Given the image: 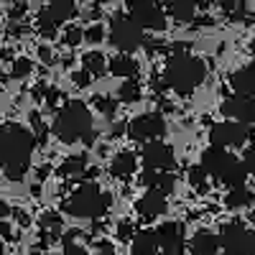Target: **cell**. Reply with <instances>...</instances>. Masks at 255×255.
<instances>
[{
    "label": "cell",
    "instance_id": "6da1fadb",
    "mask_svg": "<svg viewBox=\"0 0 255 255\" xmlns=\"http://www.w3.org/2000/svg\"><path fill=\"white\" fill-rule=\"evenodd\" d=\"M33 148H36V138L28 128L18 123L0 125V168L10 181H20L26 176Z\"/></svg>",
    "mask_w": 255,
    "mask_h": 255
},
{
    "label": "cell",
    "instance_id": "7a4b0ae2",
    "mask_svg": "<svg viewBox=\"0 0 255 255\" xmlns=\"http://www.w3.org/2000/svg\"><path fill=\"white\" fill-rule=\"evenodd\" d=\"M51 133L61 143H77L84 140L87 145L95 143V130H92V113L82 100H72L56 113Z\"/></svg>",
    "mask_w": 255,
    "mask_h": 255
},
{
    "label": "cell",
    "instance_id": "3957f363",
    "mask_svg": "<svg viewBox=\"0 0 255 255\" xmlns=\"http://www.w3.org/2000/svg\"><path fill=\"white\" fill-rule=\"evenodd\" d=\"M204 79H207V64L197 56L181 54V51H176L168 59L166 69H163V84L171 87L181 97L191 95Z\"/></svg>",
    "mask_w": 255,
    "mask_h": 255
},
{
    "label": "cell",
    "instance_id": "277c9868",
    "mask_svg": "<svg viewBox=\"0 0 255 255\" xmlns=\"http://www.w3.org/2000/svg\"><path fill=\"white\" fill-rule=\"evenodd\" d=\"M207 176H215L217 181L227 184L230 189H240L245 186V179H248V168L240 158H235L232 153H227L225 148H217V145H209L204 148L202 153V163H199Z\"/></svg>",
    "mask_w": 255,
    "mask_h": 255
},
{
    "label": "cell",
    "instance_id": "5b68a950",
    "mask_svg": "<svg viewBox=\"0 0 255 255\" xmlns=\"http://www.w3.org/2000/svg\"><path fill=\"white\" fill-rule=\"evenodd\" d=\"M110 204H113L110 194H105L97 184L87 181L72 191V197L67 199L64 209H67V215L79 217V220H97L110 209Z\"/></svg>",
    "mask_w": 255,
    "mask_h": 255
},
{
    "label": "cell",
    "instance_id": "8992f818",
    "mask_svg": "<svg viewBox=\"0 0 255 255\" xmlns=\"http://www.w3.org/2000/svg\"><path fill=\"white\" fill-rule=\"evenodd\" d=\"M220 248L225 255H255V232L243 222H227L220 227Z\"/></svg>",
    "mask_w": 255,
    "mask_h": 255
},
{
    "label": "cell",
    "instance_id": "52a82bcc",
    "mask_svg": "<svg viewBox=\"0 0 255 255\" xmlns=\"http://www.w3.org/2000/svg\"><path fill=\"white\" fill-rule=\"evenodd\" d=\"M143 31L133 23L130 18L125 15H115L113 23H110V44L120 51V54H128L130 56L138 46H143Z\"/></svg>",
    "mask_w": 255,
    "mask_h": 255
},
{
    "label": "cell",
    "instance_id": "ba28073f",
    "mask_svg": "<svg viewBox=\"0 0 255 255\" xmlns=\"http://www.w3.org/2000/svg\"><path fill=\"white\" fill-rule=\"evenodd\" d=\"M250 138H253V128H250V125H243V123H235V120L217 123V125H212V130H209L212 145L225 148V151H227V148H240V145H245Z\"/></svg>",
    "mask_w": 255,
    "mask_h": 255
},
{
    "label": "cell",
    "instance_id": "9c48e42d",
    "mask_svg": "<svg viewBox=\"0 0 255 255\" xmlns=\"http://www.w3.org/2000/svg\"><path fill=\"white\" fill-rule=\"evenodd\" d=\"M130 20L143 31H163L166 28V10L156 0H130Z\"/></svg>",
    "mask_w": 255,
    "mask_h": 255
},
{
    "label": "cell",
    "instance_id": "30bf717a",
    "mask_svg": "<svg viewBox=\"0 0 255 255\" xmlns=\"http://www.w3.org/2000/svg\"><path fill=\"white\" fill-rule=\"evenodd\" d=\"M125 130L138 143H153L156 138H161L166 133V123H163L161 115L148 113V115H138L135 120H130V125H128Z\"/></svg>",
    "mask_w": 255,
    "mask_h": 255
},
{
    "label": "cell",
    "instance_id": "8fae6325",
    "mask_svg": "<svg viewBox=\"0 0 255 255\" xmlns=\"http://www.w3.org/2000/svg\"><path fill=\"white\" fill-rule=\"evenodd\" d=\"M143 163L145 168H153V171H174L176 168V156H174V148L166 145V143H145L143 145Z\"/></svg>",
    "mask_w": 255,
    "mask_h": 255
},
{
    "label": "cell",
    "instance_id": "7c38bea8",
    "mask_svg": "<svg viewBox=\"0 0 255 255\" xmlns=\"http://www.w3.org/2000/svg\"><path fill=\"white\" fill-rule=\"evenodd\" d=\"M156 243L161 255H184V227L179 222H163L156 227Z\"/></svg>",
    "mask_w": 255,
    "mask_h": 255
},
{
    "label": "cell",
    "instance_id": "4fadbf2b",
    "mask_svg": "<svg viewBox=\"0 0 255 255\" xmlns=\"http://www.w3.org/2000/svg\"><path fill=\"white\" fill-rule=\"evenodd\" d=\"M222 115L235 123H243V125H253L255 123V100L243 97V95H232L222 102Z\"/></svg>",
    "mask_w": 255,
    "mask_h": 255
},
{
    "label": "cell",
    "instance_id": "5bb4252c",
    "mask_svg": "<svg viewBox=\"0 0 255 255\" xmlns=\"http://www.w3.org/2000/svg\"><path fill=\"white\" fill-rule=\"evenodd\" d=\"M166 207H168V202H166V197L161 194V191H145V194L135 202V212H138L143 220L161 217L163 212H166Z\"/></svg>",
    "mask_w": 255,
    "mask_h": 255
},
{
    "label": "cell",
    "instance_id": "9a60e30c",
    "mask_svg": "<svg viewBox=\"0 0 255 255\" xmlns=\"http://www.w3.org/2000/svg\"><path fill=\"white\" fill-rule=\"evenodd\" d=\"M140 184L148 186V191H161V194H171L176 186V176L171 171H153V168H145V174H140Z\"/></svg>",
    "mask_w": 255,
    "mask_h": 255
},
{
    "label": "cell",
    "instance_id": "2e32d148",
    "mask_svg": "<svg viewBox=\"0 0 255 255\" xmlns=\"http://www.w3.org/2000/svg\"><path fill=\"white\" fill-rule=\"evenodd\" d=\"M230 84H232V90H235V95L255 100V64H248V67L238 69L230 77Z\"/></svg>",
    "mask_w": 255,
    "mask_h": 255
},
{
    "label": "cell",
    "instance_id": "e0dca14e",
    "mask_svg": "<svg viewBox=\"0 0 255 255\" xmlns=\"http://www.w3.org/2000/svg\"><path fill=\"white\" fill-rule=\"evenodd\" d=\"M135 168H138V158H135V153L133 151H120L115 158H113V163H110V174L115 176V179H130L133 174H135Z\"/></svg>",
    "mask_w": 255,
    "mask_h": 255
},
{
    "label": "cell",
    "instance_id": "ac0fdd59",
    "mask_svg": "<svg viewBox=\"0 0 255 255\" xmlns=\"http://www.w3.org/2000/svg\"><path fill=\"white\" fill-rule=\"evenodd\" d=\"M191 255H217L220 253V238L212 235L209 230H199L189 243Z\"/></svg>",
    "mask_w": 255,
    "mask_h": 255
},
{
    "label": "cell",
    "instance_id": "d6986e66",
    "mask_svg": "<svg viewBox=\"0 0 255 255\" xmlns=\"http://www.w3.org/2000/svg\"><path fill=\"white\" fill-rule=\"evenodd\" d=\"M161 5L168 10V15L176 18L179 23H189L197 13V0H161Z\"/></svg>",
    "mask_w": 255,
    "mask_h": 255
},
{
    "label": "cell",
    "instance_id": "ffe728a7",
    "mask_svg": "<svg viewBox=\"0 0 255 255\" xmlns=\"http://www.w3.org/2000/svg\"><path fill=\"white\" fill-rule=\"evenodd\" d=\"M44 13L59 26V23H64V20H69V18L77 15V3L74 0H49Z\"/></svg>",
    "mask_w": 255,
    "mask_h": 255
},
{
    "label": "cell",
    "instance_id": "44dd1931",
    "mask_svg": "<svg viewBox=\"0 0 255 255\" xmlns=\"http://www.w3.org/2000/svg\"><path fill=\"white\" fill-rule=\"evenodd\" d=\"M108 69H110V74H115V77L135 79L140 67H138V61H135L133 56H128V54H115V56L110 59V64H108Z\"/></svg>",
    "mask_w": 255,
    "mask_h": 255
},
{
    "label": "cell",
    "instance_id": "7402d4cb",
    "mask_svg": "<svg viewBox=\"0 0 255 255\" xmlns=\"http://www.w3.org/2000/svg\"><path fill=\"white\" fill-rule=\"evenodd\" d=\"M133 255H161L156 243V230H140L133 238Z\"/></svg>",
    "mask_w": 255,
    "mask_h": 255
},
{
    "label": "cell",
    "instance_id": "603a6c76",
    "mask_svg": "<svg viewBox=\"0 0 255 255\" xmlns=\"http://www.w3.org/2000/svg\"><path fill=\"white\" fill-rule=\"evenodd\" d=\"M82 69L87 72L92 79L95 77H105L108 74V59H105L100 51H87L82 56Z\"/></svg>",
    "mask_w": 255,
    "mask_h": 255
},
{
    "label": "cell",
    "instance_id": "cb8c5ba5",
    "mask_svg": "<svg viewBox=\"0 0 255 255\" xmlns=\"http://www.w3.org/2000/svg\"><path fill=\"white\" fill-rule=\"evenodd\" d=\"M84 168H87V156L79 153V156H69L59 166V176L64 179H77V176H84Z\"/></svg>",
    "mask_w": 255,
    "mask_h": 255
},
{
    "label": "cell",
    "instance_id": "d4e9b609",
    "mask_svg": "<svg viewBox=\"0 0 255 255\" xmlns=\"http://www.w3.org/2000/svg\"><path fill=\"white\" fill-rule=\"evenodd\" d=\"M225 204L230 209H243V207H250L253 204V191L240 186V189H230L227 197H225Z\"/></svg>",
    "mask_w": 255,
    "mask_h": 255
},
{
    "label": "cell",
    "instance_id": "484cf974",
    "mask_svg": "<svg viewBox=\"0 0 255 255\" xmlns=\"http://www.w3.org/2000/svg\"><path fill=\"white\" fill-rule=\"evenodd\" d=\"M118 100L120 102H138L140 100V84L135 79L123 82V87L118 90Z\"/></svg>",
    "mask_w": 255,
    "mask_h": 255
},
{
    "label": "cell",
    "instance_id": "4316f807",
    "mask_svg": "<svg viewBox=\"0 0 255 255\" xmlns=\"http://www.w3.org/2000/svg\"><path fill=\"white\" fill-rule=\"evenodd\" d=\"M41 227H44V235L56 238V232L61 230V217L56 212H46V215H41Z\"/></svg>",
    "mask_w": 255,
    "mask_h": 255
},
{
    "label": "cell",
    "instance_id": "83f0119b",
    "mask_svg": "<svg viewBox=\"0 0 255 255\" xmlns=\"http://www.w3.org/2000/svg\"><path fill=\"white\" fill-rule=\"evenodd\" d=\"M36 28H38V33L44 36V38H54V36H56V23H54V20H51L44 10H41L38 18H36Z\"/></svg>",
    "mask_w": 255,
    "mask_h": 255
},
{
    "label": "cell",
    "instance_id": "f1b7e54d",
    "mask_svg": "<svg viewBox=\"0 0 255 255\" xmlns=\"http://www.w3.org/2000/svg\"><path fill=\"white\" fill-rule=\"evenodd\" d=\"M31 72H33V64H31V59L20 56V59H15V61H13V69H10V74H13L15 79H23V77H28Z\"/></svg>",
    "mask_w": 255,
    "mask_h": 255
},
{
    "label": "cell",
    "instance_id": "f546056e",
    "mask_svg": "<svg viewBox=\"0 0 255 255\" xmlns=\"http://www.w3.org/2000/svg\"><path fill=\"white\" fill-rule=\"evenodd\" d=\"M84 41V31L79 26H67V31H64V46H79Z\"/></svg>",
    "mask_w": 255,
    "mask_h": 255
},
{
    "label": "cell",
    "instance_id": "4dcf8cb0",
    "mask_svg": "<svg viewBox=\"0 0 255 255\" xmlns=\"http://www.w3.org/2000/svg\"><path fill=\"white\" fill-rule=\"evenodd\" d=\"M95 108H97L105 118H113V115H115V110H118V102H115V100H110V97L97 95V97H95Z\"/></svg>",
    "mask_w": 255,
    "mask_h": 255
},
{
    "label": "cell",
    "instance_id": "1f68e13d",
    "mask_svg": "<svg viewBox=\"0 0 255 255\" xmlns=\"http://www.w3.org/2000/svg\"><path fill=\"white\" fill-rule=\"evenodd\" d=\"M207 179H209V176H207V171H204L202 166H191V168H189V184H191V186L204 189V186H207Z\"/></svg>",
    "mask_w": 255,
    "mask_h": 255
},
{
    "label": "cell",
    "instance_id": "d6a6232c",
    "mask_svg": "<svg viewBox=\"0 0 255 255\" xmlns=\"http://www.w3.org/2000/svg\"><path fill=\"white\" fill-rule=\"evenodd\" d=\"M31 125H33V138H36V143L44 145V143H46V125L41 123V115H38V113H31Z\"/></svg>",
    "mask_w": 255,
    "mask_h": 255
},
{
    "label": "cell",
    "instance_id": "836d02e7",
    "mask_svg": "<svg viewBox=\"0 0 255 255\" xmlns=\"http://www.w3.org/2000/svg\"><path fill=\"white\" fill-rule=\"evenodd\" d=\"M133 238H135V230H133V225L128 222V220L118 222V240H123V243L130 240V243H133Z\"/></svg>",
    "mask_w": 255,
    "mask_h": 255
},
{
    "label": "cell",
    "instance_id": "e575fe53",
    "mask_svg": "<svg viewBox=\"0 0 255 255\" xmlns=\"http://www.w3.org/2000/svg\"><path fill=\"white\" fill-rule=\"evenodd\" d=\"M84 38H87L90 44H100V41L105 38V28H102V23H92L87 31H84Z\"/></svg>",
    "mask_w": 255,
    "mask_h": 255
},
{
    "label": "cell",
    "instance_id": "d590c367",
    "mask_svg": "<svg viewBox=\"0 0 255 255\" xmlns=\"http://www.w3.org/2000/svg\"><path fill=\"white\" fill-rule=\"evenodd\" d=\"M243 163H245V168H248V174H253V176H255V140L248 145V151H245V158H243Z\"/></svg>",
    "mask_w": 255,
    "mask_h": 255
},
{
    "label": "cell",
    "instance_id": "8d00e7d4",
    "mask_svg": "<svg viewBox=\"0 0 255 255\" xmlns=\"http://www.w3.org/2000/svg\"><path fill=\"white\" fill-rule=\"evenodd\" d=\"M72 82L77 84V87H90V82H92V77L84 72V69H79V72H72Z\"/></svg>",
    "mask_w": 255,
    "mask_h": 255
},
{
    "label": "cell",
    "instance_id": "74e56055",
    "mask_svg": "<svg viewBox=\"0 0 255 255\" xmlns=\"http://www.w3.org/2000/svg\"><path fill=\"white\" fill-rule=\"evenodd\" d=\"M26 10H28V5L23 3V0H20V3H15V5L8 10V15H10L13 20H18V18H23V15H26Z\"/></svg>",
    "mask_w": 255,
    "mask_h": 255
},
{
    "label": "cell",
    "instance_id": "f35d334b",
    "mask_svg": "<svg viewBox=\"0 0 255 255\" xmlns=\"http://www.w3.org/2000/svg\"><path fill=\"white\" fill-rule=\"evenodd\" d=\"M212 3H217V5H220V8L227 13V15H230V13H235V8L240 5L238 0H212Z\"/></svg>",
    "mask_w": 255,
    "mask_h": 255
},
{
    "label": "cell",
    "instance_id": "ab89813d",
    "mask_svg": "<svg viewBox=\"0 0 255 255\" xmlns=\"http://www.w3.org/2000/svg\"><path fill=\"white\" fill-rule=\"evenodd\" d=\"M59 100H61V92H59L56 87H49V92H46V105H49V108H56Z\"/></svg>",
    "mask_w": 255,
    "mask_h": 255
},
{
    "label": "cell",
    "instance_id": "60d3db41",
    "mask_svg": "<svg viewBox=\"0 0 255 255\" xmlns=\"http://www.w3.org/2000/svg\"><path fill=\"white\" fill-rule=\"evenodd\" d=\"M38 59L44 61V64H54V54H51V49H49V46H41V49H38Z\"/></svg>",
    "mask_w": 255,
    "mask_h": 255
},
{
    "label": "cell",
    "instance_id": "b9f144b4",
    "mask_svg": "<svg viewBox=\"0 0 255 255\" xmlns=\"http://www.w3.org/2000/svg\"><path fill=\"white\" fill-rule=\"evenodd\" d=\"M46 92H49V87H46V84H36V87H33V100H36V102L46 100Z\"/></svg>",
    "mask_w": 255,
    "mask_h": 255
},
{
    "label": "cell",
    "instance_id": "7bdbcfd3",
    "mask_svg": "<svg viewBox=\"0 0 255 255\" xmlns=\"http://www.w3.org/2000/svg\"><path fill=\"white\" fill-rule=\"evenodd\" d=\"M61 255H87V250H84V248H79V245H67Z\"/></svg>",
    "mask_w": 255,
    "mask_h": 255
},
{
    "label": "cell",
    "instance_id": "ee69618b",
    "mask_svg": "<svg viewBox=\"0 0 255 255\" xmlns=\"http://www.w3.org/2000/svg\"><path fill=\"white\" fill-rule=\"evenodd\" d=\"M0 238H5V240H10L13 238V230H10V225L3 220V222H0Z\"/></svg>",
    "mask_w": 255,
    "mask_h": 255
},
{
    "label": "cell",
    "instance_id": "f6af8a7d",
    "mask_svg": "<svg viewBox=\"0 0 255 255\" xmlns=\"http://www.w3.org/2000/svg\"><path fill=\"white\" fill-rule=\"evenodd\" d=\"M23 33H28V26H23V23H13L10 26V36H23Z\"/></svg>",
    "mask_w": 255,
    "mask_h": 255
},
{
    "label": "cell",
    "instance_id": "bcb514c9",
    "mask_svg": "<svg viewBox=\"0 0 255 255\" xmlns=\"http://www.w3.org/2000/svg\"><path fill=\"white\" fill-rule=\"evenodd\" d=\"M10 204L8 202H3V199H0V222H3V220H8V215H10Z\"/></svg>",
    "mask_w": 255,
    "mask_h": 255
},
{
    "label": "cell",
    "instance_id": "7dc6e473",
    "mask_svg": "<svg viewBox=\"0 0 255 255\" xmlns=\"http://www.w3.org/2000/svg\"><path fill=\"white\" fill-rule=\"evenodd\" d=\"M97 250H100V255H115L110 243H97Z\"/></svg>",
    "mask_w": 255,
    "mask_h": 255
},
{
    "label": "cell",
    "instance_id": "c3c4849f",
    "mask_svg": "<svg viewBox=\"0 0 255 255\" xmlns=\"http://www.w3.org/2000/svg\"><path fill=\"white\" fill-rule=\"evenodd\" d=\"M36 176H38V179H46V176H49V166H41Z\"/></svg>",
    "mask_w": 255,
    "mask_h": 255
},
{
    "label": "cell",
    "instance_id": "681fc988",
    "mask_svg": "<svg viewBox=\"0 0 255 255\" xmlns=\"http://www.w3.org/2000/svg\"><path fill=\"white\" fill-rule=\"evenodd\" d=\"M18 222L20 225H28V215H26V212H18Z\"/></svg>",
    "mask_w": 255,
    "mask_h": 255
},
{
    "label": "cell",
    "instance_id": "f907efd6",
    "mask_svg": "<svg viewBox=\"0 0 255 255\" xmlns=\"http://www.w3.org/2000/svg\"><path fill=\"white\" fill-rule=\"evenodd\" d=\"M250 230L255 232V212H250Z\"/></svg>",
    "mask_w": 255,
    "mask_h": 255
},
{
    "label": "cell",
    "instance_id": "816d5d0a",
    "mask_svg": "<svg viewBox=\"0 0 255 255\" xmlns=\"http://www.w3.org/2000/svg\"><path fill=\"white\" fill-rule=\"evenodd\" d=\"M250 51H253V56H255V38H253V44H250Z\"/></svg>",
    "mask_w": 255,
    "mask_h": 255
},
{
    "label": "cell",
    "instance_id": "f5cc1de1",
    "mask_svg": "<svg viewBox=\"0 0 255 255\" xmlns=\"http://www.w3.org/2000/svg\"><path fill=\"white\" fill-rule=\"evenodd\" d=\"M209 3V0H197V5H207Z\"/></svg>",
    "mask_w": 255,
    "mask_h": 255
},
{
    "label": "cell",
    "instance_id": "db71d44e",
    "mask_svg": "<svg viewBox=\"0 0 255 255\" xmlns=\"http://www.w3.org/2000/svg\"><path fill=\"white\" fill-rule=\"evenodd\" d=\"M0 255H3V238H0Z\"/></svg>",
    "mask_w": 255,
    "mask_h": 255
},
{
    "label": "cell",
    "instance_id": "11a10c76",
    "mask_svg": "<svg viewBox=\"0 0 255 255\" xmlns=\"http://www.w3.org/2000/svg\"><path fill=\"white\" fill-rule=\"evenodd\" d=\"M100 3H110V0H100Z\"/></svg>",
    "mask_w": 255,
    "mask_h": 255
}]
</instances>
